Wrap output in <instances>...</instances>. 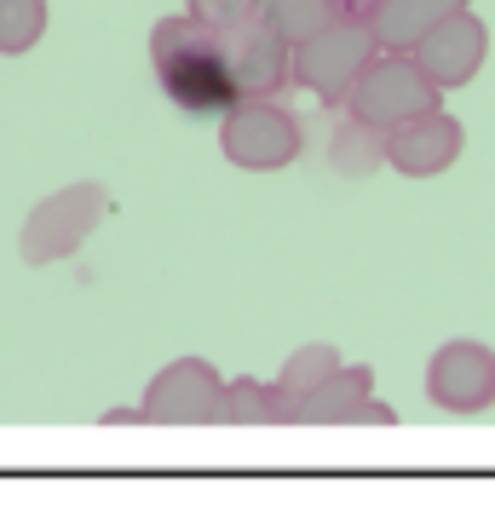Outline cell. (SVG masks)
I'll return each mask as SVG.
<instances>
[{
    "label": "cell",
    "instance_id": "obj_6",
    "mask_svg": "<svg viewBox=\"0 0 495 512\" xmlns=\"http://www.w3.org/2000/svg\"><path fill=\"white\" fill-rule=\"evenodd\" d=\"M409 58L421 64V75L438 87V93H455V87H467L472 75L484 70V58H490V24L467 6H455L444 12L438 24L426 29L421 41L409 47Z\"/></svg>",
    "mask_w": 495,
    "mask_h": 512
},
{
    "label": "cell",
    "instance_id": "obj_17",
    "mask_svg": "<svg viewBox=\"0 0 495 512\" xmlns=\"http://www.w3.org/2000/svg\"><path fill=\"white\" fill-rule=\"evenodd\" d=\"M185 18L202 24L208 35H219V29H231V24L260 18V0H185Z\"/></svg>",
    "mask_w": 495,
    "mask_h": 512
},
{
    "label": "cell",
    "instance_id": "obj_15",
    "mask_svg": "<svg viewBox=\"0 0 495 512\" xmlns=\"http://www.w3.org/2000/svg\"><path fill=\"white\" fill-rule=\"evenodd\" d=\"M47 35V0H0V52H29Z\"/></svg>",
    "mask_w": 495,
    "mask_h": 512
},
{
    "label": "cell",
    "instance_id": "obj_11",
    "mask_svg": "<svg viewBox=\"0 0 495 512\" xmlns=\"http://www.w3.org/2000/svg\"><path fill=\"white\" fill-rule=\"evenodd\" d=\"M455 6H467V0H380L369 29H375V41L386 52H409L426 29L438 24L444 12H455Z\"/></svg>",
    "mask_w": 495,
    "mask_h": 512
},
{
    "label": "cell",
    "instance_id": "obj_16",
    "mask_svg": "<svg viewBox=\"0 0 495 512\" xmlns=\"http://www.w3.org/2000/svg\"><path fill=\"white\" fill-rule=\"evenodd\" d=\"M334 369H340V351L317 340V346H300L294 357H288L283 374H277V386H283V392H294V397H300V392H317V386H323Z\"/></svg>",
    "mask_w": 495,
    "mask_h": 512
},
{
    "label": "cell",
    "instance_id": "obj_3",
    "mask_svg": "<svg viewBox=\"0 0 495 512\" xmlns=\"http://www.w3.org/2000/svg\"><path fill=\"white\" fill-rule=\"evenodd\" d=\"M110 208H116L110 190L93 185V179L52 190L47 202H35V213L24 219V231H18V254H24L29 265H52V259L81 254V242L98 231V219H104Z\"/></svg>",
    "mask_w": 495,
    "mask_h": 512
},
{
    "label": "cell",
    "instance_id": "obj_20",
    "mask_svg": "<svg viewBox=\"0 0 495 512\" xmlns=\"http://www.w3.org/2000/svg\"><path fill=\"white\" fill-rule=\"evenodd\" d=\"M139 420H144V409H110L104 426H139Z\"/></svg>",
    "mask_w": 495,
    "mask_h": 512
},
{
    "label": "cell",
    "instance_id": "obj_4",
    "mask_svg": "<svg viewBox=\"0 0 495 512\" xmlns=\"http://www.w3.org/2000/svg\"><path fill=\"white\" fill-rule=\"evenodd\" d=\"M438 87L421 75V64L409 58V52H386L380 47L369 64H363V75L352 81V93H346V110H352L357 121H369V127H398V121L421 116V110H438Z\"/></svg>",
    "mask_w": 495,
    "mask_h": 512
},
{
    "label": "cell",
    "instance_id": "obj_1",
    "mask_svg": "<svg viewBox=\"0 0 495 512\" xmlns=\"http://www.w3.org/2000/svg\"><path fill=\"white\" fill-rule=\"evenodd\" d=\"M150 70H156L162 93L185 116H225L236 98L231 75H225V58H219V41L202 24H190L185 12L162 18L150 29Z\"/></svg>",
    "mask_w": 495,
    "mask_h": 512
},
{
    "label": "cell",
    "instance_id": "obj_10",
    "mask_svg": "<svg viewBox=\"0 0 495 512\" xmlns=\"http://www.w3.org/2000/svg\"><path fill=\"white\" fill-rule=\"evenodd\" d=\"M213 397H219V369L202 357H179L156 369V380L144 386V420L156 426H208L213 420Z\"/></svg>",
    "mask_w": 495,
    "mask_h": 512
},
{
    "label": "cell",
    "instance_id": "obj_2",
    "mask_svg": "<svg viewBox=\"0 0 495 512\" xmlns=\"http://www.w3.org/2000/svg\"><path fill=\"white\" fill-rule=\"evenodd\" d=\"M380 52L375 29L352 24V18H329L323 29H311L306 41L288 47V81H300L323 104H346L352 81L363 75V64Z\"/></svg>",
    "mask_w": 495,
    "mask_h": 512
},
{
    "label": "cell",
    "instance_id": "obj_5",
    "mask_svg": "<svg viewBox=\"0 0 495 512\" xmlns=\"http://www.w3.org/2000/svg\"><path fill=\"white\" fill-rule=\"evenodd\" d=\"M219 150L242 173H277L300 156V121L277 98H231L219 121Z\"/></svg>",
    "mask_w": 495,
    "mask_h": 512
},
{
    "label": "cell",
    "instance_id": "obj_12",
    "mask_svg": "<svg viewBox=\"0 0 495 512\" xmlns=\"http://www.w3.org/2000/svg\"><path fill=\"white\" fill-rule=\"evenodd\" d=\"M329 167L346 173V179H363V173L386 167V133L369 127V121H357L352 110H346V121L334 127V139H329Z\"/></svg>",
    "mask_w": 495,
    "mask_h": 512
},
{
    "label": "cell",
    "instance_id": "obj_14",
    "mask_svg": "<svg viewBox=\"0 0 495 512\" xmlns=\"http://www.w3.org/2000/svg\"><path fill=\"white\" fill-rule=\"evenodd\" d=\"M260 18L294 47V41H306L311 29L329 24L334 12H329V0H260Z\"/></svg>",
    "mask_w": 495,
    "mask_h": 512
},
{
    "label": "cell",
    "instance_id": "obj_7",
    "mask_svg": "<svg viewBox=\"0 0 495 512\" xmlns=\"http://www.w3.org/2000/svg\"><path fill=\"white\" fill-rule=\"evenodd\" d=\"M213 41H219V58H225L236 98H277L288 87V41L265 18L219 29Z\"/></svg>",
    "mask_w": 495,
    "mask_h": 512
},
{
    "label": "cell",
    "instance_id": "obj_13",
    "mask_svg": "<svg viewBox=\"0 0 495 512\" xmlns=\"http://www.w3.org/2000/svg\"><path fill=\"white\" fill-rule=\"evenodd\" d=\"M208 426H271V380H219Z\"/></svg>",
    "mask_w": 495,
    "mask_h": 512
},
{
    "label": "cell",
    "instance_id": "obj_8",
    "mask_svg": "<svg viewBox=\"0 0 495 512\" xmlns=\"http://www.w3.org/2000/svg\"><path fill=\"white\" fill-rule=\"evenodd\" d=\"M426 397L449 415H484L495 403V351L478 340H449L426 363Z\"/></svg>",
    "mask_w": 495,
    "mask_h": 512
},
{
    "label": "cell",
    "instance_id": "obj_18",
    "mask_svg": "<svg viewBox=\"0 0 495 512\" xmlns=\"http://www.w3.org/2000/svg\"><path fill=\"white\" fill-rule=\"evenodd\" d=\"M352 426H398V409H392V403H380V397L369 392V397H363V403H357Z\"/></svg>",
    "mask_w": 495,
    "mask_h": 512
},
{
    "label": "cell",
    "instance_id": "obj_9",
    "mask_svg": "<svg viewBox=\"0 0 495 512\" xmlns=\"http://www.w3.org/2000/svg\"><path fill=\"white\" fill-rule=\"evenodd\" d=\"M461 144H467L461 121L438 104V110H421V116L386 127V167H398L403 179H438L461 162Z\"/></svg>",
    "mask_w": 495,
    "mask_h": 512
},
{
    "label": "cell",
    "instance_id": "obj_19",
    "mask_svg": "<svg viewBox=\"0 0 495 512\" xmlns=\"http://www.w3.org/2000/svg\"><path fill=\"white\" fill-rule=\"evenodd\" d=\"M375 6H380V0H329L334 18H352V24H369V18H375Z\"/></svg>",
    "mask_w": 495,
    "mask_h": 512
}]
</instances>
